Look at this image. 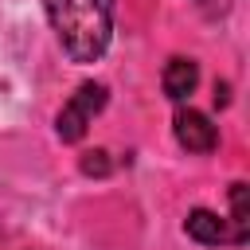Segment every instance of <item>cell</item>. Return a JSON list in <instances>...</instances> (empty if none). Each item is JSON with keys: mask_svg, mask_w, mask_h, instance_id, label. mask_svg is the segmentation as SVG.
Wrapping results in <instances>:
<instances>
[{"mask_svg": "<svg viewBox=\"0 0 250 250\" xmlns=\"http://www.w3.org/2000/svg\"><path fill=\"white\" fill-rule=\"evenodd\" d=\"M250 188L246 184H230V223H234V230H230V242L234 246H242L246 238H250Z\"/></svg>", "mask_w": 250, "mask_h": 250, "instance_id": "8992f818", "label": "cell"}, {"mask_svg": "<svg viewBox=\"0 0 250 250\" xmlns=\"http://www.w3.org/2000/svg\"><path fill=\"white\" fill-rule=\"evenodd\" d=\"M160 86H164V94H168L172 102L191 98L195 86H199V62H195V59H184V55L168 59V62H164V74H160Z\"/></svg>", "mask_w": 250, "mask_h": 250, "instance_id": "277c9868", "label": "cell"}, {"mask_svg": "<svg viewBox=\"0 0 250 250\" xmlns=\"http://www.w3.org/2000/svg\"><path fill=\"white\" fill-rule=\"evenodd\" d=\"M195 4H203V8H207V12H223V8H227V4H230V0H195Z\"/></svg>", "mask_w": 250, "mask_h": 250, "instance_id": "ba28073f", "label": "cell"}, {"mask_svg": "<svg viewBox=\"0 0 250 250\" xmlns=\"http://www.w3.org/2000/svg\"><path fill=\"white\" fill-rule=\"evenodd\" d=\"M105 94H109V90H105L102 82H82V86L66 98V105L59 109V117H55V133H59V141L78 145V141L86 137V129H90L94 113H102Z\"/></svg>", "mask_w": 250, "mask_h": 250, "instance_id": "7a4b0ae2", "label": "cell"}, {"mask_svg": "<svg viewBox=\"0 0 250 250\" xmlns=\"http://www.w3.org/2000/svg\"><path fill=\"white\" fill-rule=\"evenodd\" d=\"M70 62H98L113 39V0H43Z\"/></svg>", "mask_w": 250, "mask_h": 250, "instance_id": "6da1fadb", "label": "cell"}, {"mask_svg": "<svg viewBox=\"0 0 250 250\" xmlns=\"http://www.w3.org/2000/svg\"><path fill=\"white\" fill-rule=\"evenodd\" d=\"M82 172L86 176H109V152L105 148H94L82 156Z\"/></svg>", "mask_w": 250, "mask_h": 250, "instance_id": "52a82bcc", "label": "cell"}, {"mask_svg": "<svg viewBox=\"0 0 250 250\" xmlns=\"http://www.w3.org/2000/svg\"><path fill=\"white\" fill-rule=\"evenodd\" d=\"M172 129H176V141H180V148H188V152H211L215 145H219V129L211 125V117L207 113H199V109H180L176 113V121H172Z\"/></svg>", "mask_w": 250, "mask_h": 250, "instance_id": "3957f363", "label": "cell"}, {"mask_svg": "<svg viewBox=\"0 0 250 250\" xmlns=\"http://www.w3.org/2000/svg\"><path fill=\"white\" fill-rule=\"evenodd\" d=\"M184 234H188L191 242H199V246H223V242H230L227 219H219V215L207 211V207L188 211V219H184Z\"/></svg>", "mask_w": 250, "mask_h": 250, "instance_id": "5b68a950", "label": "cell"}]
</instances>
